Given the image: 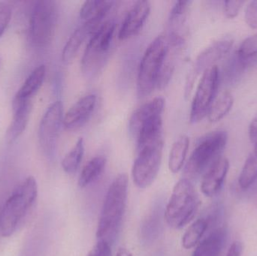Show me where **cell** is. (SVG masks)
Listing matches in <instances>:
<instances>
[{
    "mask_svg": "<svg viewBox=\"0 0 257 256\" xmlns=\"http://www.w3.org/2000/svg\"><path fill=\"white\" fill-rule=\"evenodd\" d=\"M243 252V244L241 242L235 241L232 243L226 256H241Z\"/></svg>",
    "mask_w": 257,
    "mask_h": 256,
    "instance_id": "obj_33",
    "label": "cell"
},
{
    "mask_svg": "<svg viewBox=\"0 0 257 256\" xmlns=\"http://www.w3.org/2000/svg\"><path fill=\"white\" fill-rule=\"evenodd\" d=\"M226 142L227 134L224 131L210 132L201 138L186 164V178L190 180L197 178L207 171L220 157Z\"/></svg>",
    "mask_w": 257,
    "mask_h": 256,
    "instance_id": "obj_6",
    "label": "cell"
},
{
    "mask_svg": "<svg viewBox=\"0 0 257 256\" xmlns=\"http://www.w3.org/2000/svg\"><path fill=\"white\" fill-rule=\"evenodd\" d=\"M106 165V159L103 156H97L90 159L83 168L79 178L78 186L80 188L87 187L96 181L103 173Z\"/></svg>",
    "mask_w": 257,
    "mask_h": 256,
    "instance_id": "obj_22",
    "label": "cell"
},
{
    "mask_svg": "<svg viewBox=\"0 0 257 256\" xmlns=\"http://www.w3.org/2000/svg\"><path fill=\"white\" fill-rule=\"evenodd\" d=\"M244 1H226L224 3L225 16L229 19L235 18L244 5Z\"/></svg>",
    "mask_w": 257,
    "mask_h": 256,
    "instance_id": "obj_31",
    "label": "cell"
},
{
    "mask_svg": "<svg viewBox=\"0 0 257 256\" xmlns=\"http://www.w3.org/2000/svg\"><path fill=\"white\" fill-rule=\"evenodd\" d=\"M87 256H111V245L98 240Z\"/></svg>",
    "mask_w": 257,
    "mask_h": 256,
    "instance_id": "obj_32",
    "label": "cell"
},
{
    "mask_svg": "<svg viewBox=\"0 0 257 256\" xmlns=\"http://www.w3.org/2000/svg\"><path fill=\"white\" fill-rule=\"evenodd\" d=\"M63 105L60 101L50 105L44 114L39 129V140L41 147L48 155L55 151L60 129L63 125Z\"/></svg>",
    "mask_w": 257,
    "mask_h": 256,
    "instance_id": "obj_12",
    "label": "cell"
},
{
    "mask_svg": "<svg viewBox=\"0 0 257 256\" xmlns=\"http://www.w3.org/2000/svg\"><path fill=\"white\" fill-rule=\"evenodd\" d=\"M46 68L45 65H40L31 72L24 81L15 96V99L19 101H30V99L39 91L45 81Z\"/></svg>",
    "mask_w": 257,
    "mask_h": 256,
    "instance_id": "obj_19",
    "label": "cell"
},
{
    "mask_svg": "<svg viewBox=\"0 0 257 256\" xmlns=\"http://www.w3.org/2000/svg\"><path fill=\"white\" fill-rule=\"evenodd\" d=\"M128 183L127 175L122 173L108 187L96 230L98 240L111 245L118 236L126 210Z\"/></svg>",
    "mask_w": 257,
    "mask_h": 256,
    "instance_id": "obj_1",
    "label": "cell"
},
{
    "mask_svg": "<svg viewBox=\"0 0 257 256\" xmlns=\"http://www.w3.org/2000/svg\"><path fill=\"white\" fill-rule=\"evenodd\" d=\"M245 21L251 29H257V1H252L245 9Z\"/></svg>",
    "mask_w": 257,
    "mask_h": 256,
    "instance_id": "obj_30",
    "label": "cell"
},
{
    "mask_svg": "<svg viewBox=\"0 0 257 256\" xmlns=\"http://www.w3.org/2000/svg\"><path fill=\"white\" fill-rule=\"evenodd\" d=\"M164 140L146 144L137 149L138 155L133 164L132 176L139 189L149 187L158 175L163 158Z\"/></svg>",
    "mask_w": 257,
    "mask_h": 256,
    "instance_id": "obj_8",
    "label": "cell"
},
{
    "mask_svg": "<svg viewBox=\"0 0 257 256\" xmlns=\"http://www.w3.org/2000/svg\"><path fill=\"white\" fill-rule=\"evenodd\" d=\"M168 45L167 35H160L150 44L145 51L138 73L137 92L139 97L148 96L157 88Z\"/></svg>",
    "mask_w": 257,
    "mask_h": 256,
    "instance_id": "obj_5",
    "label": "cell"
},
{
    "mask_svg": "<svg viewBox=\"0 0 257 256\" xmlns=\"http://www.w3.org/2000/svg\"><path fill=\"white\" fill-rule=\"evenodd\" d=\"M209 226L208 219L200 218L190 225L182 237V246L184 249H190L197 246L202 240Z\"/></svg>",
    "mask_w": 257,
    "mask_h": 256,
    "instance_id": "obj_24",
    "label": "cell"
},
{
    "mask_svg": "<svg viewBox=\"0 0 257 256\" xmlns=\"http://www.w3.org/2000/svg\"><path fill=\"white\" fill-rule=\"evenodd\" d=\"M37 195V183L33 177L26 178L15 189L0 212V234L3 237H10L16 231Z\"/></svg>",
    "mask_w": 257,
    "mask_h": 256,
    "instance_id": "obj_3",
    "label": "cell"
},
{
    "mask_svg": "<svg viewBox=\"0 0 257 256\" xmlns=\"http://www.w3.org/2000/svg\"><path fill=\"white\" fill-rule=\"evenodd\" d=\"M227 230L216 228L196 246L192 256H220L226 245Z\"/></svg>",
    "mask_w": 257,
    "mask_h": 256,
    "instance_id": "obj_17",
    "label": "cell"
},
{
    "mask_svg": "<svg viewBox=\"0 0 257 256\" xmlns=\"http://www.w3.org/2000/svg\"><path fill=\"white\" fill-rule=\"evenodd\" d=\"M58 19L57 3L52 0L36 2L30 19V35L32 42L37 47L51 43L55 33Z\"/></svg>",
    "mask_w": 257,
    "mask_h": 256,
    "instance_id": "obj_9",
    "label": "cell"
},
{
    "mask_svg": "<svg viewBox=\"0 0 257 256\" xmlns=\"http://www.w3.org/2000/svg\"><path fill=\"white\" fill-rule=\"evenodd\" d=\"M151 12V3L138 1L133 5L125 17L118 33L120 40H126L136 36L145 25Z\"/></svg>",
    "mask_w": 257,
    "mask_h": 256,
    "instance_id": "obj_15",
    "label": "cell"
},
{
    "mask_svg": "<svg viewBox=\"0 0 257 256\" xmlns=\"http://www.w3.org/2000/svg\"><path fill=\"white\" fill-rule=\"evenodd\" d=\"M5 30H3V29L0 27V37L3 36V33H4Z\"/></svg>",
    "mask_w": 257,
    "mask_h": 256,
    "instance_id": "obj_36",
    "label": "cell"
},
{
    "mask_svg": "<svg viewBox=\"0 0 257 256\" xmlns=\"http://www.w3.org/2000/svg\"><path fill=\"white\" fill-rule=\"evenodd\" d=\"M96 104V96L88 94L78 99L63 117V126L68 130L82 127L91 117Z\"/></svg>",
    "mask_w": 257,
    "mask_h": 256,
    "instance_id": "obj_13",
    "label": "cell"
},
{
    "mask_svg": "<svg viewBox=\"0 0 257 256\" xmlns=\"http://www.w3.org/2000/svg\"><path fill=\"white\" fill-rule=\"evenodd\" d=\"M233 96L229 92L224 91L214 99L209 111L208 119L212 123L220 121L230 111L233 105Z\"/></svg>",
    "mask_w": 257,
    "mask_h": 256,
    "instance_id": "obj_25",
    "label": "cell"
},
{
    "mask_svg": "<svg viewBox=\"0 0 257 256\" xmlns=\"http://www.w3.org/2000/svg\"><path fill=\"white\" fill-rule=\"evenodd\" d=\"M257 180V144L249 155L241 169L238 184L242 189L250 188Z\"/></svg>",
    "mask_w": 257,
    "mask_h": 256,
    "instance_id": "obj_26",
    "label": "cell"
},
{
    "mask_svg": "<svg viewBox=\"0 0 257 256\" xmlns=\"http://www.w3.org/2000/svg\"><path fill=\"white\" fill-rule=\"evenodd\" d=\"M84 153V142L83 138H79L72 150L62 161V167L65 172L72 174L76 172L82 161Z\"/></svg>",
    "mask_w": 257,
    "mask_h": 256,
    "instance_id": "obj_29",
    "label": "cell"
},
{
    "mask_svg": "<svg viewBox=\"0 0 257 256\" xmlns=\"http://www.w3.org/2000/svg\"><path fill=\"white\" fill-rule=\"evenodd\" d=\"M116 256H133V255L128 249H125V248H120L117 250Z\"/></svg>",
    "mask_w": 257,
    "mask_h": 256,
    "instance_id": "obj_35",
    "label": "cell"
},
{
    "mask_svg": "<svg viewBox=\"0 0 257 256\" xmlns=\"http://www.w3.org/2000/svg\"><path fill=\"white\" fill-rule=\"evenodd\" d=\"M13 119L6 133V140L9 142L16 141L25 130L33 109V104L31 101H19L15 99L13 102Z\"/></svg>",
    "mask_w": 257,
    "mask_h": 256,
    "instance_id": "obj_16",
    "label": "cell"
},
{
    "mask_svg": "<svg viewBox=\"0 0 257 256\" xmlns=\"http://www.w3.org/2000/svg\"><path fill=\"white\" fill-rule=\"evenodd\" d=\"M229 162L226 158L220 156L204 174L201 190L205 196H215L224 184L229 171Z\"/></svg>",
    "mask_w": 257,
    "mask_h": 256,
    "instance_id": "obj_14",
    "label": "cell"
},
{
    "mask_svg": "<svg viewBox=\"0 0 257 256\" xmlns=\"http://www.w3.org/2000/svg\"><path fill=\"white\" fill-rule=\"evenodd\" d=\"M115 30V23L105 21L92 35L81 60V71L84 76L92 78L105 66L111 51Z\"/></svg>",
    "mask_w": 257,
    "mask_h": 256,
    "instance_id": "obj_7",
    "label": "cell"
},
{
    "mask_svg": "<svg viewBox=\"0 0 257 256\" xmlns=\"http://www.w3.org/2000/svg\"><path fill=\"white\" fill-rule=\"evenodd\" d=\"M164 107L163 98H154L138 108L130 117L128 129L137 149L163 140L162 114Z\"/></svg>",
    "mask_w": 257,
    "mask_h": 256,
    "instance_id": "obj_2",
    "label": "cell"
},
{
    "mask_svg": "<svg viewBox=\"0 0 257 256\" xmlns=\"http://www.w3.org/2000/svg\"><path fill=\"white\" fill-rule=\"evenodd\" d=\"M114 2L91 0L83 4L80 10V17L86 22L89 21H97L102 22L112 8Z\"/></svg>",
    "mask_w": 257,
    "mask_h": 256,
    "instance_id": "obj_21",
    "label": "cell"
},
{
    "mask_svg": "<svg viewBox=\"0 0 257 256\" xmlns=\"http://www.w3.org/2000/svg\"><path fill=\"white\" fill-rule=\"evenodd\" d=\"M96 30L97 28L89 22H84L82 25L78 27L71 35L63 48L62 60L66 63L72 61L87 36L93 35Z\"/></svg>",
    "mask_w": 257,
    "mask_h": 256,
    "instance_id": "obj_18",
    "label": "cell"
},
{
    "mask_svg": "<svg viewBox=\"0 0 257 256\" xmlns=\"http://www.w3.org/2000/svg\"><path fill=\"white\" fill-rule=\"evenodd\" d=\"M190 139L187 135H181L172 145L169 158V168L171 172H179L184 165L188 152Z\"/></svg>",
    "mask_w": 257,
    "mask_h": 256,
    "instance_id": "obj_23",
    "label": "cell"
},
{
    "mask_svg": "<svg viewBox=\"0 0 257 256\" xmlns=\"http://www.w3.org/2000/svg\"><path fill=\"white\" fill-rule=\"evenodd\" d=\"M249 138L253 144H257V114L249 126Z\"/></svg>",
    "mask_w": 257,
    "mask_h": 256,
    "instance_id": "obj_34",
    "label": "cell"
},
{
    "mask_svg": "<svg viewBox=\"0 0 257 256\" xmlns=\"http://www.w3.org/2000/svg\"><path fill=\"white\" fill-rule=\"evenodd\" d=\"M162 207L159 204L154 207L142 223L141 237L145 243L154 242L160 235L162 228Z\"/></svg>",
    "mask_w": 257,
    "mask_h": 256,
    "instance_id": "obj_20",
    "label": "cell"
},
{
    "mask_svg": "<svg viewBox=\"0 0 257 256\" xmlns=\"http://www.w3.org/2000/svg\"><path fill=\"white\" fill-rule=\"evenodd\" d=\"M219 83L220 72L217 66L207 69L202 74L190 109V120L192 123H198L208 115L215 99Z\"/></svg>",
    "mask_w": 257,
    "mask_h": 256,
    "instance_id": "obj_10",
    "label": "cell"
},
{
    "mask_svg": "<svg viewBox=\"0 0 257 256\" xmlns=\"http://www.w3.org/2000/svg\"><path fill=\"white\" fill-rule=\"evenodd\" d=\"M232 44L233 41L229 38L220 39L211 44L198 56L186 80L185 97L190 96L197 77L215 66L214 64L229 52Z\"/></svg>",
    "mask_w": 257,
    "mask_h": 256,
    "instance_id": "obj_11",
    "label": "cell"
},
{
    "mask_svg": "<svg viewBox=\"0 0 257 256\" xmlns=\"http://www.w3.org/2000/svg\"><path fill=\"white\" fill-rule=\"evenodd\" d=\"M236 57L244 68L257 62V33L243 41L237 51Z\"/></svg>",
    "mask_w": 257,
    "mask_h": 256,
    "instance_id": "obj_28",
    "label": "cell"
},
{
    "mask_svg": "<svg viewBox=\"0 0 257 256\" xmlns=\"http://www.w3.org/2000/svg\"><path fill=\"white\" fill-rule=\"evenodd\" d=\"M200 206V199L190 180L183 178L174 186L164 211L166 223L174 229H181L190 223Z\"/></svg>",
    "mask_w": 257,
    "mask_h": 256,
    "instance_id": "obj_4",
    "label": "cell"
},
{
    "mask_svg": "<svg viewBox=\"0 0 257 256\" xmlns=\"http://www.w3.org/2000/svg\"><path fill=\"white\" fill-rule=\"evenodd\" d=\"M190 4H191L190 1H178L174 5L169 18L170 33L181 35L179 30L184 26L187 19Z\"/></svg>",
    "mask_w": 257,
    "mask_h": 256,
    "instance_id": "obj_27",
    "label": "cell"
}]
</instances>
